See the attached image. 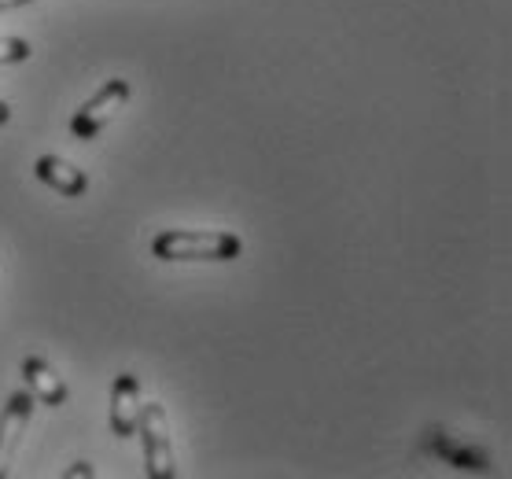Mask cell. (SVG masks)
<instances>
[{
  "mask_svg": "<svg viewBox=\"0 0 512 479\" xmlns=\"http://www.w3.org/2000/svg\"><path fill=\"white\" fill-rule=\"evenodd\" d=\"M126 104H129V82L126 78H111L93 100H85V104L74 111V118H70L74 137H78V141H93V137H100Z\"/></svg>",
  "mask_w": 512,
  "mask_h": 479,
  "instance_id": "3957f363",
  "label": "cell"
},
{
  "mask_svg": "<svg viewBox=\"0 0 512 479\" xmlns=\"http://www.w3.org/2000/svg\"><path fill=\"white\" fill-rule=\"evenodd\" d=\"M23 376H26V384H30V395L41 398L45 406H63V402H67V384H63V376H59L45 358H26Z\"/></svg>",
  "mask_w": 512,
  "mask_h": 479,
  "instance_id": "52a82bcc",
  "label": "cell"
},
{
  "mask_svg": "<svg viewBox=\"0 0 512 479\" xmlns=\"http://www.w3.org/2000/svg\"><path fill=\"white\" fill-rule=\"evenodd\" d=\"M30 0H0V12H12V8H23Z\"/></svg>",
  "mask_w": 512,
  "mask_h": 479,
  "instance_id": "30bf717a",
  "label": "cell"
},
{
  "mask_svg": "<svg viewBox=\"0 0 512 479\" xmlns=\"http://www.w3.org/2000/svg\"><path fill=\"white\" fill-rule=\"evenodd\" d=\"M30 41H23V37H0V67L4 63H26L30 59Z\"/></svg>",
  "mask_w": 512,
  "mask_h": 479,
  "instance_id": "ba28073f",
  "label": "cell"
},
{
  "mask_svg": "<svg viewBox=\"0 0 512 479\" xmlns=\"http://www.w3.org/2000/svg\"><path fill=\"white\" fill-rule=\"evenodd\" d=\"M140 439H144V472L152 479H174V446H170V421L163 402L140 406Z\"/></svg>",
  "mask_w": 512,
  "mask_h": 479,
  "instance_id": "7a4b0ae2",
  "label": "cell"
},
{
  "mask_svg": "<svg viewBox=\"0 0 512 479\" xmlns=\"http://www.w3.org/2000/svg\"><path fill=\"white\" fill-rule=\"evenodd\" d=\"M137 424H140V384L133 373H122L111 384V432L118 439H126V435L137 432Z\"/></svg>",
  "mask_w": 512,
  "mask_h": 479,
  "instance_id": "5b68a950",
  "label": "cell"
},
{
  "mask_svg": "<svg viewBox=\"0 0 512 479\" xmlns=\"http://www.w3.org/2000/svg\"><path fill=\"white\" fill-rule=\"evenodd\" d=\"M34 174L37 181H45L48 188H56L59 196H82L85 188H89V177H85V170H78L74 163H67V159H59V155H41L34 163Z\"/></svg>",
  "mask_w": 512,
  "mask_h": 479,
  "instance_id": "8992f818",
  "label": "cell"
},
{
  "mask_svg": "<svg viewBox=\"0 0 512 479\" xmlns=\"http://www.w3.org/2000/svg\"><path fill=\"white\" fill-rule=\"evenodd\" d=\"M67 476H70V479H82V476L93 479V465H89V461H78L74 468H67Z\"/></svg>",
  "mask_w": 512,
  "mask_h": 479,
  "instance_id": "9c48e42d",
  "label": "cell"
},
{
  "mask_svg": "<svg viewBox=\"0 0 512 479\" xmlns=\"http://www.w3.org/2000/svg\"><path fill=\"white\" fill-rule=\"evenodd\" d=\"M244 251V240L225 229H170L152 240L159 262H233Z\"/></svg>",
  "mask_w": 512,
  "mask_h": 479,
  "instance_id": "6da1fadb",
  "label": "cell"
},
{
  "mask_svg": "<svg viewBox=\"0 0 512 479\" xmlns=\"http://www.w3.org/2000/svg\"><path fill=\"white\" fill-rule=\"evenodd\" d=\"M8 118H12V107H8V104H4V100H0V126H4Z\"/></svg>",
  "mask_w": 512,
  "mask_h": 479,
  "instance_id": "8fae6325",
  "label": "cell"
},
{
  "mask_svg": "<svg viewBox=\"0 0 512 479\" xmlns=\"http://www.w3.org/2000/svg\"><path fill=\"white\" fill-rule=\"evenodd\" d=\"M30 413H34V395L30 391H15L8 398V406L0 409V479L8 476V465H12L15 450H19V439H23L26 424H30Z\"/></svg>",
  "mask_w": 512,
  "mask_h": 479,
  "instance_id": "277c9868",
  "label": "cell"
}]
</instances>
